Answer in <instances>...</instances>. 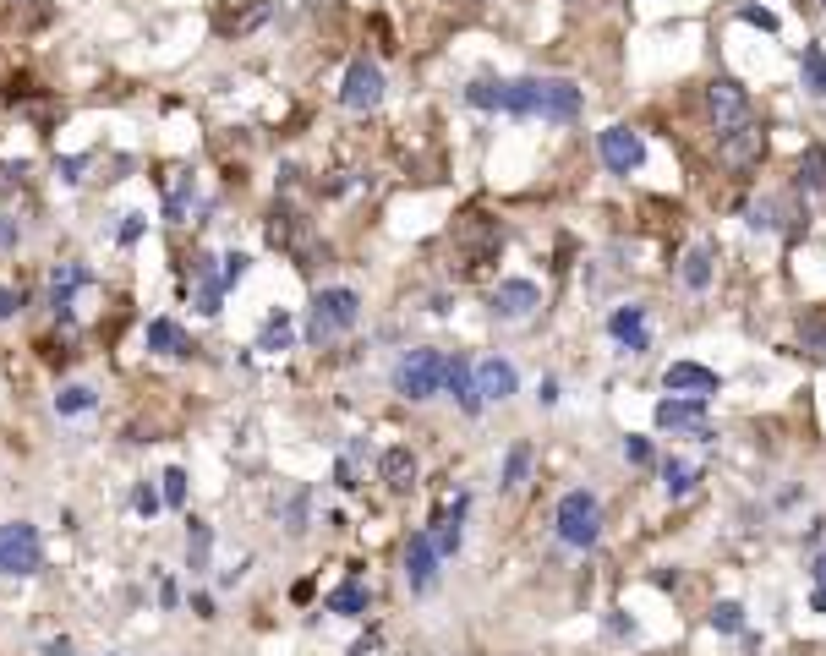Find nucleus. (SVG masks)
<instances>
[{
  "label": "nucleus",
  "instance_id": "c756f323",
  "mask_svg": "<svg viewBox=\"0 0 826 656\" xmlns=\"http://www.w3.org/2000/svg\"><path fill=\"white\" fill-rule=\"evenodd\" d=\"M805 186H810V192H821V186H826V154H821V148H810V154H805Z\"/></svg>",
  "mask_w": 826,
  "mask_h": 656
},
{
  "label": "nucleus",
  "instance_id": "dca6fc26",
  "mask_svg": "<svg viewBox=\"0 0 826 656\" xmlns=\"http://www.w3.org/2000/svg\"><path fill=\"white\" fill-rule=\"evenodd\" d=\"M701 416H706L701 394H684V400H662L657 405V427H695Z\"/></svg>",
  "mask_w": 826,
  "mask_h": 656
},
{
  "label": "nucleus",
  "instance_id": "ea45409f",
  "mask_svg": "<svg viewBox=\"0 0 826 656\" xmlns=\"http://www.w3.org/2000/svg\"><path fill=\"white\" fill-rule=\"evenodd\" d=\"M334 482H340V487H356V465L340 460V465H334Z\"/></svg>",
  "mask_w": 826,
  "mask_h": 656
},
{
  "label": "nucleus",
  "instance_id": "c03bdc74",
  "mask_svg": "<svg viewBox=\"0 0 826 656\" xmlns=\"http://www.w3.org/2000/svg\"><path fill=\"white\" fill-rule=\"evenodd\" d=\"M50 656H77V651H72V640H55V646H50Z\"/></svg>",
  "mask_w": 826,
  "mask_h": 656
},
{
  "label": "nucleus",
  "instance_id": "f3484780",
  "mask_svg": "<svg viewBox=\"0 0 826 656\" xmlns=\"http://www.w3.org/2000/svg\"><path fill=\"white\" fill-rule=\"evenodd\" d=\"M537 99H542V77H515V82H504V110H509V115H537Z\"/></svg>",
  "mask_w": 826,
  "mask_h": 656
},
{
  "label": "nucleus",
  "instance_id": "e433bc0d",
  "mask_svg": "<svg viewBox=\"0 0 826 656\" xmlns=\"http://www.w3.org/2000/svg\"><path fill=\"white\" fill-rule=\"evenodd\" d=\"M241 274H247V252H230L225 257V285H236Z\"/></svg>",
  "mask_w": 826,
  "mask_h": 656
},
{
  "label": "nucleus",
  "instance_id": "2eb2a0df",
  "mask_svg": "<svg viewBox=\"0 0 826 656\" xmlns=\"http://www.w3.org/2000/svg\"><path fill=\"white\" fill-rule=\"evenodd\" d=\"M608 334L619 339L624 350H646V312L641 307H619L608 318Z\"/></svg>",
  "mask_w": 826,
  "mask_h": 656
},
{
  "label": "nucleus",
  "instance_id": "cd10ccee",
  "mask_svg": "<svg viewBox=\"0 0 826 656\" xmlns=\"http://www.w3.org/2000/svg\"><path fill=\"white\" fill-rule=\"evenodd\" d=\"M712 629H723V635H739V629H744V607H739V602H717V607H712Z\"/></svg>",
  "mask_w": 826,
  "mask_h": 656
},
{
  "label": "nucleus",
  "instance_id": "aec40b11",
  "mask_svg": "<svg viewBox=\"0 0 826 656\" xmlns=\"http://www.w3.org/2000/svg\"><path fill=\"white\" fill-rule=\"evenodd\" d=\"M465 104H471V110H504V82L498 77H471L465 82Z\"/></svg>",
  "mask_w": 826,
  "mask_h": 656
},
{
  "label": "nucleus",
  "instance_id": "72a5a7b5",
  "mask_svg": "<svg viewBox=\"0 0 826 656\" xmlns=\"http://www.w3.org/2000/svg\"><path fill=\"white\" fill-rule=\"evenodd\" d=\"M744 22H750V28H766V33H777V17L766 6H744Z\"/></svg>",
  "mask_w": 826,
  "mask_h": 656
},
{
  "label": "nucleus",
  "instance_id": "a211bd4d",
  "mask_svg": "<svg viewBox=\"0 0 826 656\" xmlns=\"http://www.w3.org/2000/svg\"><path fill=\"white\" fill-rule=\"evenodd\" d=\"M679 285L684 290H706V285H712V246H690V252H684Z\"/></svg>",
  "mask_w": 826,
  "mask_h": 656
},
{
  "label": "nucleus",
  "instance_id": "0eeeda50",
  "mask_svg": "<svg viewBox=\"0 0 826 656\" xmlns=\"http://www.w3.org/2000/svg\"><path fill=\"white\" fill-rule=\"evenodd\" d=\"M597 154H602V164H608L613 175H635L646 164V143L630 132V126H608V132L597 137Z\"/></svg>",
  "mask_w": 826,
  "mask_h": 656
},
{
  "label": "nucleus",
  "instance_id": "a19ab883",
  "mask_svg": "<svg viewBox=\"0 0 826 656\" xmlns=\"http://www.w3.org/2000/svg\"><path fill=\"white\" fill-rule=\"evenodd\" d=\"M137 509H143V514H154V509H159V498H154L148 487H137Z\"/></svg>",
  "mask_w": 826,
  "mask_h": 656
},
{
  "label": "nucleus",
  "instance_id": "c9c22d12",
  "mask_svg": "<svg viewBox=\"0 0 826 656\" xmlns=\"http://www.w3.org/2000/svg\"><path fill=\"white\" fill-rule=\"evenodd\" d=\"M137 236H143V219H137V214H126V219H121V230H115V241H121V246H132Z\"/></svg>",
  "mask_w": 826,
  "mask_h": 656
},
{
  "label": "nucleus",
  "instance_id": "6e6552de",
  "mask_svg": "<svg viewBox=\"0 0 826 656\" xmlns=\"http://www.w3.org/2000/svg\"><path fill=\"white\" fill-rule=\"evenodd\" d=\"M537 307H542V290L531 285V279H504V285L493 290V318L498 323H526Z\"/></svg>",
  "mask_w": 826,
  "mask_h": 656
},
{
  "label": "nucleus",
  "instance_id": "39448f33",
  "mask_svg": "<svg viewBox=\"0 0 826 656\" xmlns=\"http://www.w3.org/2000/svg\"><path fill=\"white\" fill-rule=\"evenodd\" d=\"M706 110H712L717 137L728 143L734 132H744V126H750V93H744L734 77H717L712 88H706Z\"/></svg>",
  "mask_w": 826,
  "mask_h": 656
},
{
  "label": "nucleus",
  "instance_id": "c85d7f7f",
  "mask_svg": "<svg viewBox=\"0 0 826 656\" xmlns=\"http://www.w3.org/2000/svg\"><path fill=\"white\" fill-rule=\"evenodd\" d=\"M159 482H165V487H159V498H165V509H181V503H186V471H165V476H159Z\"/></svg>",
  "mask_w": 826,
  "mask_h": 656
},
{
  "label": "nucleus",
  "instance_id": "5701e85b",
  "mask_svg": "<svg viewBox=\"0 0 826 656\" xmlns=\"http://www.w3.org/2000/svg\"><path fill=\"white\" fill-rule=\"evenodd\" d=\"M526 476H531V449H526V443H515V449L504 454V482H498V487H504V492H520V482H526Z\"/></svg>",
  "mask_w": 826,
  "mask_h": 656
},
{
  "label": "nucleus",
  "instance_id": "412c9836",
  "mask_svg": "<svg viewBox=\"0 0 826 656\" xmlns=\"http://www.w3.org/2000/svg\"><path fill=\"white\" fill-rule=\"evenodd\" d=\"M367 585L362 580H351V585H340V591L329 596V613H340V618H356V613H367Z\"/></svg>",
  "mask_w": 826,
  "mask_h": 656
},
{
  "label": "nucleus",
  "instance_id": "f704fd0d",
  "mask_svg": "<svg viewBox=\"0 0 826 656\" xmlns=\"http://www.w3.org/2000/svg\"><path fill=\"white\" fill-rule=\"evenodd\" d=\"M208 558V525H192V569H203Z\"/></svg>",
  "mask_w": 826,
  "mask_h": 656
},
{
  "label": "nucleus",
  "instance_id": "4468645a",
  "mask_svg": "<svg viewBox=\"0 0 826 656\" xmlns=\"http://www.w3.org/2000/svg\"><path fill=\"white\" fill-rule=\"evenodd\" d=\"M148 350H159V356H192V334L170 318H154L148 323Z\"/></svg>",
  "mask_w": 826,
  "mask_h": 656
},
{
  "label": "nucleus",
  "instance_id": "f03ea898",
  "mask_svg": "<svg viewBox=\"0 0 826 656\" xmlns=\"http://www.w3.org/2000/svg\"><path fill=\"white\" fill-rule=\"evenodd\" d=\"M597 536H602V503L591 498L586 487L564 492V498H558V542L597 547Z\"/></svg>",
  "mask_w": 826,
  "mask_h": 656
},
{
  "label": "nucleus",
  "instance_id": "a878e982",
  "mask_svg": "<svg viewBox=\"0 0 826 656\" xmlns=\"http://www.w3.org/2000/svg\"><path fill=\"white\" fill-rule=\"evenodd\" d=\"M83 279H88V274H83V263H66V268H55V307H61V312H66V301H72V290L83 285Z\"/></svg>",
  "mask_w": 826,
  "mask_h": 656
},
{
  "label": "nucleus",
  "instance_id": "4be33fe9",
  "mask_svg": "<svg viewBox=\"0 0 826 656\" xmlns=\"http://www.w3.org/2000/svg\"><path fill=\"white\" fill-rule=\"evenodd\" d=\"M662 476H668V498H690V492L701 487V476H695L690 460H668V465H662Z\"/></svg>",
  "mask_w": 826,
  "mask_h": 656
},
{
  "label": "nucleus",
  "instance_id": "9d476101",
  "mask_svg": "<svg viewBox=\"0 0 826 656\" xmlns=\"http://www.w3.org/2000/svg\"><path fill=\"white\" fill-rule=\"evenodd\" d=\"M433 574H438V542H433V531H416L411 542H405V580L422 596L427 585H433Z\"/></svg>",
  "mask_w": 826,
  "mask_h": 656
},
{
  "label": "nucleus",
  "instance_id": "473e14b6",
  "mask_svg": "<svg viewBox=\"0 0 826 656\" xmlns=\"http://www.w3.org/2000/svg\"><path fill=\"white\" fill-rule=\"evenodd\" d=\"M17 312H22V296H17L11 285H0V323H11Z\"/></svg>",
  "mask_w": 826,
  "mask_h": 656
},
{
  "label": "nucleus",
  "instance_id": "bb28decb",
  "mask_svg": "<svg viewBox=\"0 0 826 656\" xmlns=\"http://www.w3.org/2000/svg\"><path fill=\"white\" fill-rule=\"evenodd\" d=\"M799 66H805V88L826 99V50H805V61H799Z\"/></svg>",
  "mask_w": 826,
  "mask_h": 656
},
{
  "label": "nucleus",
  "instance_id": "58836bf2",
  "mask_svg": "<svg viewBox=\"0 0 826 656\" xmlns=\"http://www.w3.org/2000/svg\"><path fill=\"white\" fill-rule=\"evenodd\" d=\"M624 454H630L635 465H646V460H651V443H646V438H630V443H624Z\"/></svg>",
  "mask_w": 826,
  "mask_h": 656
},
{
  "label": "nucleus",
  "instance_id": "ddd939ff",
  "mask_svg": "<svg viewBox=\"0 0 826 656\" xmlns=\"http://www.w3.org/2000/svg\"><path fill=\"white\" fill-rule=\"evenodd\" d=\"M444 389L455 394V405L465 410V416H476V410L487 405L482 394H476V367H471L465 356H449V367H444Z\"/></svg>",
  "mask_w": 826,
  "mask_h": 656
},
{
  "label": "nucleus",
  "instance_id": "a18cd8bd",
  "mask_svg": "<svg viewBox=\"0 0 826 656\" xmlns=\"http://www.w3.org/2000/svg\"><path fill=\"white\" fill-rule=\"evenodd\" d=\"M11 241H17V230H11V225H0V246H11Z\"/></svg>",
  "mask_w": 826,
  "mask_h": 656
},
{
  "label": "nucleus",
  "instance_id": "f8f14e48",
  "mask_svg": "<svg viewBox=\"0 0 826 656\" xmlns=\"http://www.w3.org/2000/svg\"><path fill=\"white\" fill-rule=\"evenodd\" d=\"M662 383H668L673 394H701V400L717 394V372L701 367V361H673V367L662 372Z\"/></svg>",
  "mask_w": 826,
  "mask_h": 656
},
{
  "label": "nucleus",
  "instance_id": "20e7f679",
  "mask_svg": "<svg viewBox=\"0 0 826 656\" xmlns=\"http://www.w3.org/2000/svg\"><path fill=\"white\" fill-rule=\"evenodd\" d=\"M39 564H44L39 525H28V520L0 525V574H39Z\"/></svg>",
  "mask_w": 826,
  "mask_h": 656
},
{
  "label": "nucleus",
  "instance_id": "79ce46f5",
  "mask_svg": "<svg viewBox=\"0 0 826 656\" xmlns=\"http://www.w3.org/2000/svg\"><path fill=\"white\" fill-rule=\"evenodd\" d=\"M810 607H816V613H826V585H816V591H810Z\"/></svg>",
  "mask_w": 826,
  "mask_h": 656
},
{
  "label": "nucleus",
  "instance_id": "7ed1b4c3",
  "mask_svg": "<svg viewBox=\"0 0 826 656\" xmlns=\"http://www.w3.org/2000/svg\"><path fill=\"white\" fill-rule=\"evenodd\" d=\"M444 367H449V356L444 350H411V356L394 367V389L405 394V400H433L438 389H444Z\"/></svg>",
  "mask_w": 826,
  "mask_h": 656
},
{
  "label": "nucleus",
  "instance_id": "9b49d317",
  "mask_svg": "<svg viewBox=\"0 0 826 656\" xmlns=\"http://www.w3.org/2000/svg\"><path fill=\"white\" fill-rule=\"evenodd\" d=\"M515 389H520V372L509 367L504 356H482V361H476V394H482L487 405L509 400Z\"/></svg>",
  "mask_w": 826,
  "mask_h": 656
},
{
  "label": "nucleus",
  "instance_id": "4c0bfd02",
  "mask_svg": "<svg viewBox=\"0 0 826 656\" xmlns=\"http://www.w3.org/2000/svg\"><path fill=\"white\" fill-rule=\"evenodd\" d=\"M55 170H61V181H83L88 159H61V164H55Z\"/></svg>",
  "mask_w": 826,
  "mask_h": 656
},
{
  "label": "nucleus",
  "instance_id": "1a4fd4ad",
  "mask_svg": "<svg viewBox=\"0 0 826 656\" xmlns=\"http://www.w3.org/2000/svg\"><path fill=\"white\" fill-rule=\"evenodd\" d=\"M580 110H586V99H580L575 82L542 77V99H537V115H542V121H575Z\"/></svg>",
  "mask_w": 826,
  "mask_h": 656
},
{
  "label": "nucleus",
  "instance_id": "2f4dec72",
  "mask_svg": "<svg viewBox=\"0 0 826 656\" xmlns=\"http://www.w3.org/2000/svg\"><path fill=\"white\" fill-rule=\"evenodd\" d=\"M186 203H192V175H181V181H176V192H170V219H181L186 214Z\"/></svg>",
  "mask_w": 826,
  "mask_h": 656
},
{
  "label": "nucleus",
  "instance_id": "f257e3e1",
  "mask_svg": "<svg viewBox=\"0 0 826 656\" xmlns=\"http://www.w3.org/2000/svg\"><path fill=\"white\" fill-rule=\"evenodd\" d=\"M356 318H362V301H356V290L329 285V290H318V296H312L301 334H307V345H334V339H345V334L356 328Z\"/></svg>",
  "mask_w": 826,
  "mask_h": 656
},
{
  "label": "nucleus",
  "instance_id": "7c9ffc66",
  "mask_svg": "<svg viewBox=\"0 0 826 656\" xmlns=\"http://www.w3.org/2000/svg\"><path fill=\"white\" fill-rule=\"evenodd\" d=\"M307 509L312 503H307V487H301L296 498H290V509H285V531H301V525H307Z\"/></svg>",
  "mask_w": 826,
  "mask_h": 656
},
{
  "label": "nucleus",
  "instance_id": "393cba45",
  "mask_svg": "<svg viewBox=\"0 0 826 656\" xmlns=\"http://www.w3.org/2000/svg\"><path fill=\"white\" fill-rule=\"evenodd\" d=\"M93 400H99V394H93L88 383H66V389L55 394V410H61V416H77V410H93Z\"/></svg>",
  "mask_w": 826,
  "mask_h": 656
},
{
  "label": "nucleus",
  "instance_id": "423d86ee",
  "mask_svg": "<svg viewBox=\"0 0 826 656\" xmlns=\"http://www.w3.org/2000/svg\"><path fill=\"white\" fill-rule=\"evenodd\" d=\"M340 104L345 110H378L383 104V72L372 61H351L340 77Z\"/></svg>",
  "mask_w": 826,
  "mask_h": 656
},
{
  "label": "nucleus",
  "instance_id": "49530a36",
  "mask_svg": "<svg viewBox=\"0 0 826 656\" xmlns=\"http://www.w3.org/2000/svg\"><path fill=\"white\" fill-rule=\"evenodd\" d=\"M821 6H826V0H821Z\"/></svg>",
  "mask_w": 826,
  "mask_h": 656
},
{
  "label": "nucleus",
  "instance_id": "37998d69",
  "mask_svg": "<svg viewBox=\"0 0 826 656\" xmlns=\"http://www.w3.org/2000/svg\"><path fill=\"white\" fill-rule=\"evenodd\" d=\"M810 574H816V585H826V553H816V569Z\"/></svg>",
  "mask_w": 826,
  "mask_h": 656
},
{
  "label": "nucleus",
  "instance_id": "b1692460",
  "mask_svg": "<svg viewBox=\"0 0 826 656\" xmlns=\"http://www.w3.org/2000/svg\"><path fill=\"white\" fill-rule=\"evenodd\" d=\"M290 339H296V328H290L285 312H274V318L263 323V334H258V350H290Z\"/></svg>",
  "mask_w": 826,
  "mask_h": 656
},
{
  "label": "nucleus",
  "instance_id": "6ab92c4d",
  "mask_svg": "<svg viewBox=\"0 0 826 656\" xmlns=\"http://www.w3.org/2000/svg\"><path fill=\"white\" fill-rule=\"evenodd\" d=\"M378 476H383L389 487H411V482H416V454H411V449H383Z\"/></svg>",
  "mask_w": 826,
  "mask_h": 656
}]
</instances>
